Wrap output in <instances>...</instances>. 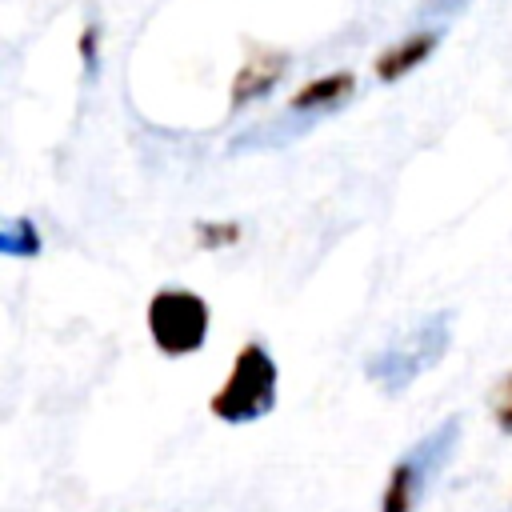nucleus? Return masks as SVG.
<instances>
[{"mask_svg": "<svg viewBox=\"0 0 512 512\" xmlns=\"http://www.w3.org/2000/svg\"><path fill=\"white\" fill-rule=\"evenodd\" d=\"M452 344V316L448 312H432L428 320H420L412 332H404L400 340H392L388 348L372 352L364 360V376L388 392V396H400L416 376H424L428 368L440 364V356L448 352Z\"/></svg>", "mask_w": 512, "mask_h": 512, "instance_id": "3", "label": "nucleus"}, {"mask_svg": "<svg viewBox=\"0 0 512 512\" xmlns=\"http://www.w3.org/2000/svg\"><path fill=\"white\" fill-rule=\"evenodd\" d=\"M440 48V28H416L408 36H400L396 44H388L376 60H372V72L380 84H400L408 72H416L432 52Z\"/></svg>", "mask_w": 512, "mask_h": 512, "instance_id": "6", "label": "nucleus"}, {"mask_svg": "<svg viewBox=\"0 0 512 512\" xmlns=\"http://www.w3.org/2000/svg\"><path fill=\"white\" fill-rule=\"evenodd\" d=\"M456 444H460V416L440 420L428 436H420L416 444H408L396 456V464H392V472H388V480L380 488V512H416L420 500H424V492L448 468Z\"/></svg>", "mask_w": 512, "mask_h": 512, "instance_id": "2", "label": "nucleus"}, {"mask_svg": "<svg viewBox=\"0 0 512 512\" xmlns=\"http://www.w3.org/2000/svg\"><path fill=\"white\" fill-rule=\"evenodd\" d=\"M144 324H148L156 352L168 360H180L204 348L212 312H208V300L192 288H160L148 296Z\"/></svg>", "mask_w": 512, "mask_h": 512, "instance_id": "4", "label": "nucleus"}, {"mask_svg": "<svg viewBox=\"0 0 512 512\" xmlns=\"http://www.w3.org/2000/svg\"><path fill=\"white\" fill-rule=\"evenodd\" d=\"M292 68V52L288 48H276V44H252L244 52V64L236 68L232 76V88H228V108L232 112H244L260 100H268L280 80L288 76Z\"/></svg>", "mask_w": 512, "mask_h": 512, "instance_id": "5", "label": "nucleus"}, {"mask_svg": "<svg viewBox=\"0 0 512 512\" xmlns=\"http://www.w3.org/2000/svg\"><path fill=\"white\" fill-rule=\"evenodd\" d=\"M192 236H196V244H200L204 252H220V248L240 244V240H244V228H240L236 220H196Z\"/></svg>", "mask_w": 512, "mask_h": 512, "instance_id": "9", "label": "nucleus"}, {"mask_svg": "<svg viewBox=\"0 0 512 512\" xmlns=\"http://www.w3.org/2000/svg\"><path fill=\"white\" fill-rule=\"evenodd\" d=\"M76 52H80V68L84 76H92L100 68V28L96 24H84L80 36H76Z\"/></svg>", "mask_w": 512, "mask_h": 512, "instance_id": "10", "label": "nucleus"}, {"mask_svg": "<svg viewBox=\"0 0 512 512\" xmlns=\"http://www.w3.org/2000/svg\"><path fill=\"white\" fill-rule=\"evenodd\" d=\"M44 240H40V228L32 216H8L0 224V252L12 256V260H32L40 256Z\"/></svg>", "mask_w": 512, "mask_h": 512, "instance_id": "8", "label": "nucleus"}, {"mask_svg": "<svg viewBox=\"0 0 512 512\" xmlns=\"http://www.w3.org/2000/svg\"><path fill=\"white\" fill-rule=\"evenodd\" d=\"M492 424L500 428V432H512V372L496 384V392H492Z\"/></svg>", "mask_w": 512, "mask_h": 512, "instance_id": "11", "label": "nucleus"}, {"mask_svg": "<svg viewBox=\"0 0 512 512\" xmlns=\"http://www.w3.org/2000/svg\"><path fill=\"white\" fill-rule=\"evenodd\" d=\"M352 92H356V76H352L348 68H336V72H324V76L304 80V84L288 96V112H292V116H320V112H328V108H340Z\"/></svg>", "mask_w": 512, "mask_h": 512, "instance_id": "7", "label": "nucleus"}, {"mask_svg": "<svg viewBox=\"0 0 512 512\" xmlns=\"http://www.w3.org/2000/svg\"><path fill=\"white\" fill-rule=\"evenodd\" d=\"M280 396V364L268 352L264 340H244L232 356V368L224 376V384L208 396V412L220 424H256L276 408Z\"/></svg>", "mask_w": 512, "mask_h": 512, "instance_id": "1", "label": "nucleus"}]
</instances>
